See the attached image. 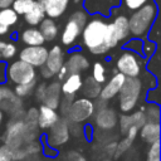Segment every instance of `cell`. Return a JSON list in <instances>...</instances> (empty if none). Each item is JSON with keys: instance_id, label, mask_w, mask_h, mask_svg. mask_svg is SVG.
<instances>
[{"instance_id": "25", "label": "cell", "mask_w": 161, "mask_h": 161, "mask_svg": "<svg viewBox=\"0 0 161 161\" xmlns=\"http://www.w3.org/2000/svg\"><path fill=\"white\" fill-rule=\"evenodd\" d=\"M141 138L147 142L152 143L160 141V123L158 122H146L141 128Z\"/></svg>"}, {"instance_id": "7", "label": "cell", "mask_w": 161, "mask_h": 161, "mask_svg": "<svg viewBox=\"0 0 161 161\" xmlns=\"http://www.w3.org/2000/svg\"><path fill=\"white\" fill-rule=\"evenodd\" d=\"M96 107L94 101L86 98V97H78L72 101L69 104V108L67 111V114L64 116L68 122L73 123H82L89 119L94 114Z\"/></svg>"}, {"instance_id": "19", "label": "cell", "mask_w": 161, "mask_h": 161, "mask_svg": "<svg viewBox=\"0 0 161 161\" xmlns=\"http://www.w3.org/2000/svg\"><path fill=\"white\" fill-rule=\"evenodd\" d=\"M44 9L45 16L52 19H58L67 11L70 0H36Z\"/></svg>"}, {"instance_id": "32", "label": "cell", "mask_w": 161, "mask_h": 161, "mask_svg": "<svg viewBox=\"0 0 161 161\" xmlns=\"http://www.w3.org/2000/svg\"><path fill=\"white\" fill-rule=\"evenodd\" d=\"M36 83H38V80H34V82H30V83H25V84H15L13 92L19 98L28 97V96H30L34 92V88H35Z\"/></svg>"}, {"instance_id": "41", "label": "cell", "mask_w": 161, "mask_h": 161, "mask_svg": "<svg viewBox=\"0 0 161 161\" xmlns=\"http://www.w3.org/2000/svg\"><path fill=\"white\" fill-rule=\"evenodd\" d=\"M0 161H14L13 160V150L6 145L0 146Z\"/></svg>"}, {"instance_id": "54", "label": "cell", "mask_w": 161, "mask_h": 161, "mask_svg": "<svg viewBox=\"0 0 161 161\" xmlns=\"http://www.w3.org/2000/svg\"><path fill=\"white\" fill-rule=\"evenodd\" d=\"M102 161H112L111 158H104V160H102Z\"/></svg>"}, {"instance_id": "8", "label": "cell", "mask_w": 161, "mask_h": 161, "mask_svg": "<svg viewBox=\"0 0 161 161\" xmlns=\"http://www.w3.org/2000/svg\"><path fill=\"white\" fill-rule=\"evenodd\" d=\"M24 128L25 125L23 118H11L4 135V145L11 150L20 147L24 143Z\"/></svg>"}, {"instance_id": "47", "label": "cell", "mask_w": 161, "mask_h": 161, "mask_svg": "<svg viewBox=\"0 0 161 161\" xmlns=\"http://www.w3.org/2000/svg\"><path fill=\"white\" fill-rule=\"evenodd\" d=\"M138 131H140V130H138L137 127H135V126H131V127L127 130V132H126V135H125V136H126V137H128L130 140H132V141H133V140L137 137V135H138Z\"/></svg>"}, {"instance_id": "4", "label": "cell", "mask_w": 161, "mask_h": 161, "mask_svg": "<svg viewBox=\"0 0 161 161\" xmlns=\"http://www.w3.org/2000/svg\"><path fill=\"white\" fill-rule=\"evenodd\" d=\"M89 18V14L83 9H75L68 18V20L65 21L63 30L60 33V43L62 45L67 47V48H75V45L78 44L80 33L83 26L86 25L87 20Z\"/></svg>"}, {"instance_id": "42", "label": "cell", "mask_w": 161, "mask_h": 161, "mask_svg": "<svg viewBox=\"0 0 161 161\" xmlns=\"http://www.w3.org/2000/svg\"><path fill=\"white\" fill-rule=\"evenodd\" d=\"M45 87H47V82H40V83H36L35 84V88H34V96H35V99L38 102H42L43 99V96H44V92H45Z\"/></svg>"}, {"instance_id": "24", "label": "cell", "mask_w": 161, "mask_h": 161, "mask_svg": "<svg viewBox=\"0 0 161 161\" xmlns=\"http://www.w3.org/2000/svg\"><path fill=\"white\" fill-rule=\"evenodd\" d=\"M18 21H19V15L11 8L0 9V35L8 34L10 31L9 29L16 25Z\"/></svg>"}, {"instance_id": "30", "label": "cell", "mask_w": 161, "mask_h": 161, "mask_svg": "<svg viewBox=\"0 0 161 161\" xmlns=\"http://www.w3.org/2000/svg\"><path fill=\"white\" fill-rule=\"evenodd\" d=\"M146 122H158L160 123V106L156 102H150L143 109Z\"/></svg>"}, {"instance_id": "10", "label": "cell", "mask_w": 161, "mask_h": 161, "mask_svg": "<svg viewBox=\"0 0 161 161\" xmlns=\"http://www.w3.org/2000/svg\"><path fill=\"white\" fill-rule=\"evenodd\" d=\"M108 19L114 29L118 43L122 45L128 38H131L130 36V26H128V15L125 14L123 11H121L118 8H114L111 11Z\"/></svg>"}, {"instance_id": "9", "label": "cell", "mask_w": 161, "mask_h": 161, "mask_svg": "<svg viewBox=\"0 0 161 161\" xmlns=\"http://www.w3.org/2000/svg\"><path fill=\"white\" fill-rule=\"evenodd\" d=\"M48 55V48L44 45H35V47H24L19 52V59L28 63L29 65L40 68L45 64Z\"/></svg>"}, {"instance_id": "27", "label": "cell", "mask_w": 161, "mask_h": 161, "mask_svg": "<svg viewBox=\"0 0 161 161\" xmlns=\"http://www.w3.org/2000/svg\"><path fill=\"white\" fill-rule=\"evenodd\" d=\"M101 87L102 84L97 83L91 75L87 77L86 79H83V84H82V93H83V97L86 98H89V99H97L98 96H99V92H101Z\"/></svg>"}, {"instance_id": "20", "label": "cell", "mask_w": 161, "mask_h": 161, "mask_svg": "<svg viewBox=\"0 0 161 161\" xmlns=\"http://www.w3.org/2000/svg\"><path fill=\"white\" fill-rule=\"evenodd\" d=\"M60 99H62L60 82L55 79V80H50L49 83H47L42 103L48 106V107H50V108H53V109H58Z\"/></svg>"}, {"instance_id": "15", "label": "cell", "mask_w": 161, "mask_h": 161, "mask_svg": "<svg viewBox=\"0 0 161 161\" xmlns=\"http://www.w3.org/2000/svg\"><path fill=\"white\" fill-rule=\"evenodd\" d=\"M121 0H84L82 8L89 14H99L108 18L114 8L119 6Z\"/></svg>"}, {"instance_id": "44", "label": "cell", "mask_w": 161, "mask_h": 161, "mask_svg": "<svg viewBox=\"0 0 161 161\" xmlns=\"http://www.w3.org/2000/svg\"><path fill=\"white\" fill-rule=\"evenodd\" d=\"M68 161H87V158L78 151H69L67 153Z\"/></svg>"}, {"instance_id": "5", "label": "cell", "mask_w": 161, "mask_h": 161, "mask_svg": "<svg viewBox=\"0 0 161 161\" xmlns=\"http://www.w3.org/2000/svg\"><path fill=\"white\" fill-rule=\"evenodd\" d=\"M114 65L116 70L123 74L126 78H140L146 72L147 59L135 52L122 48L116 58Z\"/></svg>"}, {"instance_id": "53", "label": "cell", "mask_w": 161, "mask_h": 161, "mask_svg": "<svg viewBox=\"0 0 161 161\" xmlns=\"http://www.w3.org/2000/svg\"><path fill=\"white\" fill-rule=\"evenodd\" d=\"M3 119H4V113H3V111H0V126L3 123Z\"/></svg>"}, {"instance_id": "2", "label": "cell", "mask_w": 161, "mask_h": 161, "mask_svg": "<svg viewBox=\"0 0 161 161\" xmlns=\"http://www.w3.org/2000/svg\"><path fill=\"white\" fill-rule=\"evenodd\" d=\"M158 18V0H153L145 6L128 14L130 36L146 40L148 33Z\"/></svg>"}, {"instance_id": "38", "label": "cell", "mask_w": 161, "mask_h": 161, "mask_svg": "<svg viewBox=\"0 0 161 161\" xmlns=\"http://www.w3.org/2000/svg\"><path fill=\"white\" fill-rule=\"evenodd\" d=\"M130 117H131V123H132V126L137 127L138 130L146 123V117H145V113H143L142 109H138V111L132 112V113L130 114Z\"/></svg>"}, {"instance_id": "16", "label": "cell", "mask_w": 161, "mask_h": 161, "mask_svg": "<svg viewBox=\"0 0 161 161\" xmlns=\"http://www.w3.org/2000/svg\"><path fill=\"white\" fill-rule=\"evenodd\" d=\"M118 122V116L113 108L108 106L94 111V123L101 131H112Z\"/></svg>"}, {"instance_id": "35", "label": "cell", "mask_w": 161, "mask_h": 161, "mask_svg": "<svg viewBox=\"0 0 161 161\" xmlns=\"http://www.w3.org/2000/svg\"><path fill=\"white\" fill-rule=\"evenodd\" d=\"M132 143H133L132 140H130L128 137H123L119 142H117V147H116V152H114V156H113V157L119 158L122 155H125V153L131 148Z\"/></svg>"}, {"instance_id": "13", "label": "cell", "mask_w": 161, "mask_h": 161, "mask_svg": "<svg viewBox=\"0 0 161 161\" xmlns=\"http://www.w3.org/2000/svg\"><path fill=\"white\" fill-rule=\"evenodd\" d=\"M69 126L65 117H59V119L49 128L48 133V143L52 147L62 146L69 140Z\"/></svg>"}, {"instance_id": "14", "label": "cell", "mask_w": 161, "mask_h": 161, "mask_svg": "<svg viewBox=\"0 0 161 161\" xmlns=\"http://www.w3.org/2000/svg\"><path fill=\"white\" fill-rule=\"evenodd\" d=\"M0 111H5L11 116L23 111L21 98L15 96L13 89L8 88L5 84H0Z\"/></svg>"}, {"instance_id": "49", "label": "cell", "mask_w": 161, "mask_h": 161, "mask_svg": "<svg viewBox=\"0 0 161 161\" xmlns=\"http://www.w3.org/2000/svg\"><path fill=\"white\" fill-rule=\"evenodd\" d=\"M14 0H0V9H6V8H11Z\"/></svg>"}, {"instance_id": "21", "label": "cell", "mask_w": 161, "mask_h": 161, "mask_svg": "<svg viewBox=\"0 0 161 161\" xmlns=\"http://www.w3.org/2000/svg\"><path fill=\"white\" fill-rule=\"evenodd\" d=\"M59 113L57 109H53L45 104H40L38 108V127L39 130H49L58 119H59Z\"/></svg>"}, {"instance_id": "45", "label": "cell", "mask_w": 161, "mask_h": 161, "mask_svg": "<svg viewBox=\"0 0 161 161\" xmlns=\"http://www.w3.org/2000/svg\"><path fill=\"white\" fill-rule=\"evenodd\" d=\"M6 68H8V62L0 60V84L6 83Z\"/></svg>"}, {"instance_id": "26", "label": "cell", "mask_w": 161, "mask_h": 161, "mask_svg": "<svg viewBox=\"0 0 161 161\" xmlns=\"http://www.w3.org/2000/svg\"><path fill=\"white\" fill-rule=\"evenodd\" d=\"M23 16H24L25 24H28L29 26H38L40 24V21L45 18V11H44L43 6L38 1H35L34 6Z\"/></svg>"}, {"instance_id": "23", "label": "cell", "mask_w": 161, "mask_h": 161, "mask_svg": "<svg viewBox=\"0 0 161 161\" xmlns=\"http://www.w3.org/2000/svg\"><path fill=\"white\" fill-rule=\"evenodd\" d=\"M38 29L39 31L42 33L43 38L45 42H54L55 38L59 35V26L55 21V19H52V18H48L45 16L40 24L38 25Z\"/></svg>"}, {"instance_id": "17", "label": "cell", "mask_w": 161, "mask_h": 161, "mask_svg": "<svg viewBox=\"0 0 161 161\" xmlns=\"http://www.w3.org/2000/svg\"><path fill=\"white\" fill-rule=\"evenodd\" d=\"M64 59H65V54H64L63 48L60 45L55 44L50 49H48V55H47V60H45L44 67L48 68L55 77V74L64 65Z\"/></svg>"}, {"instance_id": "46", "label": "cell", "mask_w": 161, "mask_h": 161, "mask_svg": "<svg viewBox=\"0 0 161 161\" xmlns=\"http://www.w3.org/2000/svg\"><path fill=\"white\" fill-rule=\"evenodd\" d=\"M39 69H40V77H42L43 79H45V80H49V79H50V80H52V79L54 78V74H53L48 68H45L44 65L40 67Z\"/></svg>"}, {"instance_id": "39", "label": "cell", "mask_w": 161, "mask_h": 161, "mask_svg": "<svg viewBox=\"0 0 161 161\" xmlns=\"http://www.w3.org/2000/svg\"><path fill=\"white\" fill-rule=\"evenodd\" d=\"M146 161H160V141L152 142L150 145Z\"/></svg>"}, {"instance_id": "33", "label": "cell", "mask_w": 161, "mask_h": 161, "mask_svg": "<svg viewBox=\"0 0 161 161\" xmlns=\"http://www.w3.org/2000/svg\"><path fill=\"white\" fill-rule=\"evenodd\" d=\"M142 47H143V40L140 38H128L122 44V48L131 50V52H135L140 55H142Z\"/></svg>"}, {"instance_id": "1", "label": "cell", "mask_w": 161, "mask_h": 161, "mask_svg": "<svg viewBox=\"0 0 161 161\" xmlns=\"http://www.w3.org/2000/svg\"><path fill=\"white\" fill-rule=\"evenodd\" d=\"M107 25L108 18L99 14L89 15L80 33L82 47L92 55H106L111 50L107 47Z\"/></svg>"}, {"instance_id": "34", "label": "cell", "mask_w": 161, "mask_h": 161, "mask_svg": "<svg viewBox=\"0 0 161 161\" xmlns=\"http://www.w3.org/2000/svg\"><path fill=\"white\" fill-rule=\"evenodd\" d=\"M16 54H18V47L15 45V43H13V42H6V43H5V47H4V49H3L1 60L9 62V60L13 59Z\"/></svg>"}, {"instance_id": "12", "label": "cell", "mask_w": 161, "mask_h": 161, "mask_svg": "<svg viewBox=\"0 0 161 161\" xmlns=\"http://www.w3.org/2000/svg\"><path fill=\"white\" fill-rule=\"evenodd\" d=\"M125 79H126V77L114 69L112 75L109 78H107V80L102 84L98 98L102 101H106V102H109L111 99L116 98L118 92L121 91V87H122Z\"/></svg>"}, {"instance_id": "40", "label": "cell", "mask_w": 161, "mask_h": 161, "mask_svg": "<svg viewBox=\"0 0 161 161\" xmlns=\"http://www.w3.org/2000/svg\"><path fill=\"white\" fill-rule=\"evenodd\" d=\"M117 123L119 125V130H121V133H122V135H126L127 130H128V128L132 126L130 114H128V113H122V114L118 117V122H117Z\"/></svg>"}, {"instance_id": "31", "label": "cell", "mask_w": 161, "mask_h": 161, "mask_svg": "<svg viewBox=\"0 0 161 161\" xmlns=\"http://www.w3.org/2000/svg\"><path fill=\"white\" fill-rule=\"evenodd\" d=\"M36 0H14L11 4V9L20 16L25 15L35 4Z\"/></svg>"}, {"instance_id": "51", "label": "cell", "mask_w": 161, "mask_h": 161, "mask_svg": "<svg viewBox=\"0 0 161 161\" xmlns=\"http://www.w3.org/2000/svg\"><path fill=\"white\" fill-rule=\"evenodd\" d=\"M5 43H6V42L0 40V60H1V54H3V49H4V47H5Z\"/></svg>"}, {"instance_id": "22", "label": "cell", "mask_w": 161, "mask_h": 161, "mask_svg": "<svg viewBox=\"0 0 161 161\" xmlns=\"http://www.w3.org/2000/svg\"><path fill=\"white\" fill-rule=\"evenodd\" d=\"M19 40L25 44V47H35V45H44L45 40L39 31L38 26H29L21 30L19 34Z\"/></svg>"}, {"instance_id": "28", "label": "cell", "mask_w": 161, "mask_h": 161, "mask_svg": "<svg viewBox=\"0 0 161 161\" xmlns=\"http://www.w3.org/2000/svg\"><path fill=\"white\" fill-rule=\"evenodd\" d=\"M151 1H153V0H121L118 9H119L121 11H123L125 14L128 15V14H131L132 11H135V10H137V9L142 8V6H145L146 4L151 3Z\"/></svg>"}, {"instance_id": "52", "label": "cell", "mask_w": 161, "mask_h": 161, "mask_svg": "<svg viewBox=\"0 0 161 161\" xmlns=\"http://www.w3.org/2000/svg\"><path fill=\"white\" fill-rule=\"evenodd\" d=\"M83 1H84V0H73V3H74L75 5H82Z\"/></svg>"}, {"instance_id": "3", "label": "cell", "mask_w": 161, "mask_h": 161, "mask_svg": "<svg viewBox=\"0 0 161 161\" xmlns=\"http://www.w3.org/2000/svg\"><path fill=\"white\" fill-rule=\"evenodd\" d=\"M146 82L147 80L145 78V73L140 78H126L125 79L121 87V91L117 94L118 107L122 113H130L137 107L141 99V96L145 92Z\"/></svg>"}, {"instance_id": "48", "label": "cell", "mask_w": 161, "mask_h": 161, "mask_svg": "<svg viewBox=\"0 0 161 161\" xmlns=\"http://www.w3.org/2000/svg\"><path fill=\"white\" fill-rule=\"evenodd\" d=\"M68 74H69V73H68V70H67V69H65V67L63 65V67L60 68V70H59V72L55 74V77H57V80L62 82V80H63V79H64V78H65Z\"/></svg>"}, {"instance_id": "43", "label": "cell", "mask_w": 161, "mask_h": 161, "mask_svg": "<svg viewBox=\"0 0 161 161\" xmlns=\"http://www.w3.org/2000/svg\"><path fill=\"white\" fill-rule=\"evenodd\" d=\"M116 147H117V142H116V141H111V142L104 143L103 151H104V153H106L107 156H114Z\"/></svg>"}, {"instance_id": "18", "label": "cell", "mask_w": 161, "mask_h": 161, "mask_svg": "<svg viewBox=\"0 0 161 161\" xmlns=\"http://www.w3.org/2000/svg\"><path fill=\"white\" fill-rule=\"evenodd\" d=\"M83 84V77L79 73H69L60 82V92L64 97L74 98V96L80 92Z\"/></svg>"}, {"instance_id": "37", "label": "cell", "mask_w": 161, "mask_h": 161, "mask_svg": "<svg viewBox=\"0 0 161 161\" xmlns=\"http://www.w3.org/2000/svg\"><path fill=\"white\" fill-rule=\"evenodd\" d=\"M23 121L26 126H38V108L30 107L23 117Z\"/></svg>"}, {"instance_id": "11", "label": "cell", "mask_w": 161, "mask_h": 161, "mask_svg": "<svg viewBox=\"0 0 161 161\" xmlns=\"http://www.w3.org/2000/svg\"><path fill=\"white\" fill-rule=\"evenodd\" d=\"M64 67L68 70V73L82 74L83 72L91 68V62L80 49L72 48L64 59Z\"/></svg>"}, {"instance_id": "6", "label": "cell", "mask_w": 161, "mask_h": 161, "mask_svg": "<svg viewBox=\"0 0 161 161\" xmlns=\"http://www.w3.org/2000/svg\"><path fill=\"white\" fill-rule=\"evenodd\" d=\"M34 80H38V72L34 67L20 59L8 62L6 82H11L13 84H25Z\"/></svg>"}, {"instance_id": "29", "label": "cell", "mask_w": 161, "mask_h": 161, "mask_svg": "<svg viewBox=\"0 0 161 161\" xmlns=\"http://www.w3.org/2000/svg\"><path fill=\"white\" fill-rule=\"evenodd\" d=\"M97 83H99V84H103L106 80H107V68H106V65L102 63V62H99V60H97V62H94L93 64H92V75H91Z\"/></svg>"}, {"instance_id": "50", "label": "cell", "mask_w": 161, "mask_h": 161, "mask_svg": "<svg viewBox=\"0 0 161 161\" xmlns=\"http://www.w3.org/2000/svg\"><path fill=\"white\" fill-rule=\"evenodd\" d=\"M23 161H39V157H38V155H29Z\"/></svg>"}, {"instance_id": "36", "label": "cell", "mask_w": 161, "mask_h": 161, "mask_svg": "<svg viewBox=\"0 0 161 161\" xmlns=\"http://www.w3.org/2000/svg\"><path fill=\"white\" fill-rule=\"evenodd\" d=\"M157 52V44L150 39L143 40V47H142V57L145 59H150L155 53Z\"/></svg>"}]
</instances>
